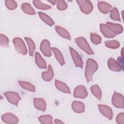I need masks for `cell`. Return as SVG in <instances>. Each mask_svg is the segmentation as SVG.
<instances>
[{
  "instance_id": "obj_1",
  "label": "cell",
  "mask_w": 124,
  "mask_h": 124,
  "mask_svg": "<svg viewBox=\"0 0 124 124\" xmlns=\"http://www.w3.org/2000/svg\"><path fill=\"white\" fill-rule=\"evenodd\" d=\"M98 64L96 61L92 59H88L87 61L85 71V76L88 82L92 81L93 76L98 69Z\"/></svg>"
},
{
  "instance_id": "obj_2",
  "label": "cell",
  "mask_w": 124,
  "mask_h": 124,
  "mask_svg": "<svg viewBox=\"0 0 124 124\" xmlns=\"http://www.w3.org/2000/svg\"><path fill=\"white\" fill-rule=\"evenodd\" d=\"M76 44L82 50L85 52L88 55H93L94 52L90 46L86 39L83 37H79L75 40Z\"/></svg>"
},
{
  "instance_id": "obj_3",
  "label": "cell",
  "mask_w": 124,
  "mask_h": 124,
  "mask_svg": "<svg viewBox=\"0 0 124 124\" xmlns=\"http://www.w3.org/2000/svg\"><path fill=\"white\" fill-rule=\"evenodd\" d=\"M16 50L22 55H25L27 53V48L23 40L20 37H15L13 40Z\"/></svg>"
},
{
  "instance_id": "obj_4",
  "label": "cell",
  "mask_w": 124,
  "mask_h": 124,
  "mask_svg": "<svg viewBox=\"0 0 124 124\" xmlns=\"http://www.w3.org/2000/svg\"><path fill=\"white\" fill-rule=\"evenodd\" d=\"M76 2L79 5L80 11L85 14H89L93 9V6L90 0H77Z\"/></svg>"
},
{
  "instance_id": "obj_5",
  "label": "cell",
  "mask_w": 124,
  "mask_h": 124,
  "mask_svg": "<svg viewBox=\"0 0 124 124\" xmlns=\"http://www.w3.org/2000/svg\"><path fill=\"white\" fill-rule=\"evenodd\" d=\"M4 94L8 102L16 106H18V102L21 100V97L18 93L12 91H8L5 92Z\"/></svg>"
},
{
  "instance_id": "obj_6",
  "label": "cell",
  "mask_w": 124,
  "mask_h": 124,
  "mask_svg": "<svg viewBox=\"0 0 124 124\" xmlns=\"http://www.w3.org/2000/svg\"><path fill=\"white\" fill-rule=\"evenodd\" d=\"M111 103L116 108H124V96L122 94L114 92L112 98Z\"/></svg>"
},
{
  "instance_id": "obj_7",
  "label": "cell",
  "mask_w": 124,
  "mask_h": 124,
  "mask_svg": "<svg viewBox=\"0 0 124 124\" xmlns=\"http://www.w3.org/2000/svg\"><path fill=\"white\" fill-rule=\"evenodd\" d=\"M69 50L72 58L73 59V61L75 63L76 67L82 68L83 61L78 53L76 51L75 49H74L71 46H69Z\"/></svg>"
},
{
  "instance_id": "obj_8",
  "label": "cell",
  "mask_w": 124,
  "mask_h": 124,
  "mask_svg": "<svg viewBox=\"0 0 124 124\" xmlns=\"http://www.w3.org/2000/svg\"><path fill=\"white\" fill-rule=\"evenodd\" d=\"M50 44L48 40L44 39L42 41L40 49L42 53L46 57H50L51 56V49L50 48Z\"/></svg>"
},
{
  "instance_id": "obj_9",
  "label": "cell",
  "mask_w": 124,
  "mask_h": 124,
  "mask_svg": "<svg viewBox=\"0 0 124 124\" xmlns=\"http://www.w3.org/2000/svg\"><path fill=\"white\" fill-rule=\"evenodd\" d=\"M73 95L76 98L82 99L86 98L88 95V92L86 87L82 85L77 86L74 91Z\"/></svg>"
},
{
  "instance_id": "obj_10",
  "label": "cell",
  "mask_w": 124,
  "mask_h": 124,
  "mask_svg": "<svg viewBox=\"0 0 124 124\" xmlns=\"http://www.w3.org/2000/svg\"><path fill=\"white\" fill-rule=\"evenodd\" d=\"M98 107L99 111L103 115L110 120L112 119L113 111L110 107L102 104H99Z\"/></svg>"
},
{
  "instance_id": "obj_11",
  "label": "cell",
  "mask_w": 124,
  "mask_h": 124,
  "mask_svg": "<svg viewBox=\"0 0 124 124\" xmlns=\"http://www.w3.org/2000/svg\"><path fill=\"white\" fill-rule=\"evenodd\" d=\"M108 66L110 70L114 72H120L123 69L121 64L113 58H110L108 60Z\"/></svg>"
},
{
  "instance_id": "obj_12",
  "label": "cell",
  "mask_w": 124,
  "mask_h": 124,
  "mask_svg": "<svg viewBox=\"0 0 124 124\" xmlns=\"http://www.w3.org/2000/svg\"><path fill=\"white\" fill-rule=\"evenodd\" d=\"M2 121L7 124H17L18 123V118L11 113H6L1 116Z\"/></svg>"
},
{
  "instance_id": "obj_13",
  "label": "cell",
  "mask_w": 124,
  "mask_h": 124,
  "mask_svg": "<svg viewBox=\"0 0 124 124\" xmlns=\"http://www.w3.org/2000/svg\"><path fill=\"white\" fill-rule=\"evenodd\" d=\"M33 104L34 107L38 110L42 111H45L46 108V104L45 100L41 98H33Z\"/></svg>"
},
{
  "instance_id": "obj_14",
  "label": "cell",
  "mask_w": 124,
  "mask_h": 124,
  "mask_svg": "<svg viewBox=\"0 0 124 124\" xmlns=\"http://www.w3.org/2000/svg\"><path fill=\"white\" fill-rule=\"evenodd\" d=\"M99 26L100 31L105 37L108 38H112L116 36V35L111 31V30L106 24H100Z\"/></svg>"
},
{
  "instance_id": "obj_15",
  "label": "cell",
  "mask_w": 124,
  "mask_h": 124,
  "mask_svg": "<svg viewBox=\"0 0 124 124\" xmlns=\"http://www.w3.org/2000/svg\"><path fill=\"white\" fill-rule=\"evenodd\" d=\"M106 24L115 35L121 34L123 31V26L119 24L113 23L110 22H107Z\"/></svg>"
},
{
  "instance_id": "obj_16",
  "label": "cell",
  "mask_w": 124,
  "mask_h": 124,
  "mask_svg": "<svg viewBox=\"0 0 124 124\" xmlns=\"http://www.w3.org/2000/svg\"><path fill=\"white\" fill-rule=\"evenodd\" d=\"M98 8L100 12L106 14L110 12L112 9V6L106 2L100 1L98 2Z\"/></svg>"
},
{
  "instance_id": "obj_17",
  "label": "cell",
  "mask_w": 124,
  "mask_h": 124,
  "mask_svg": "<svg viewBox=\"0 0 124 124\" xmlns=\"http://www.w3.org/2000/svg\"><path fill=\"white\" fill-rule=\"evenodd\" d=\"M54 74L53 68L50 64H49L47 71H44L42 73V78L46 81H51L54 77Z\"/></svg>"
},
{
  "instance_id": "obj_18",
  "label": "cell",
  "mask_w": 124,
  "mask_h": 124,
  "mask_svg": "<svg viewBox=\"0 0 124 124\" xmlns=\"http://www.w3.org/2000/svg\"><path fill=\"white\" fill-rule=\"evenodd\" d=\"M71 107L73 110L76 113H80L85 111V105L81 102L74 101L72 102Z\"/></svg>"
},
{
  "instance_id": "obj_19",
  "label": "cell",
  "mask_w": 124,
  "mask_h": 124,
  "mask_svg": "<svg viewBox=\"0 0 124 124\" xmlns=\"http://www.w3.org/2000/svg\"><path fill=\"white\" fill-rule=\"evenodd\" d=\"M55 85L56 88L58 90L66 93H71V91L69 87L65 83L57 79H55Z\"/></svg>"
},
{
  "instance_id": "obj_20",
  "label": "cell",
  "mask_w": 124,
  "mask_h": 124,
  "mask_svg": "<svg viewBox=\"0 0 124 124\" xmlns=\"http://www.w3.org/2000/svg\"><path fill=\"white\" fill-rule=\"evenodd\" d=\"M55 29L57 33L61 37L68 40H71V37L70 33L65 29L59 26H56L55 27Z\"/></svg>"
},
{
  "instance_id": "obj_21",
  "label": "cell",
  "mask_w": 124,
  "mask_h": 124,
  "mask_svg": "<svg viewBox=\"0 0 124 124\" xmlns=\"http://www.w3.org/2000/svg\"><path fill=\"white\" fill-rule=\"evenodd\" d=\"M35 61L38 67L42 69H46L47 68L46 61L42 57L40 54L37 52L35 53Z\"/></svg>"
},
{
  "instance_id": "obj_22",
  "label": "cell",
  "mask_w": 124,
  "mask_h": 124,
  "mask_svg": "<svg viewBox=\"0 0 124 124\" xmlns=\"http://www.w3.org/2000/svg\"><path fill=\"white\" fill-rule=\"evenodd\" d=\"M51 49L53 52L55 57L57 59V60L58 61V62H59V63L62 66L64 65L65 63V62L63 58V57L62 55V53H61L60 50L56 47H51Z\"/></svg>"
},
{
  "instance_id": "obj_23",
  "label": "cell",
  "mask_w": 124,
  "mask_h": 124,
  "mask_svg": "<svg viewBox=\"0 0 124 124\" xmlns=\"http://www.w3.org/2000/svg\"><path fill=\"white\" fill-rule=\"evenodd\" d=\"M21 10L24 13L28 15H34L35 14V10L29 3H23L21 5Z\"/></svg>"
},
{
  "instance_id": "obj_24",
  "label": "cell",
  "mask_w": 124,
  "mask_h": 124,
  "mask_svg": "<svg viewBox=\"0 0 124 124\" xmlns=\"http://www.w3.org/2000/svg\"><path fill=\"white\" fill-rule=\"evenodd\" d=\"M38 14L41 20L48 26H52L54 24V22L53 19L46 14L41 12H38Z\"/></svg>"
},
{
  "instance_id": "obj_25",
  "label": "cell",
  "mask_w": 124,
  "mask_h": 124,
  "mask_svg": "<svg viewBox=\"0 0 124 124\" xmlns=\"http://www.w3.org/2000/svg\"><path fill=\"white\" fill-rule=\"evenodd\" d=\"M29 47V55L31 56H33L34 54V51L35 50V45L33 41L30 38L25 37L24 38Z\"/></svg>"
},
{
  "instance_id": "obj_26",
  "label": "cell",
  "mask_w": 124,
  "mask_h": 124,
  "mask_svg": "<svg viewBox=\"0 0 124 124\" xmlns=\"http://www.w3.org/2000/svg\"><path fill=\"white\" fill-rule=\"evenodd\" d=\"M91 91L93 94L98 100H101L102 97V92L99 86L97 84H94L91 86Z\"/></svg>"
},
{
  "instance_id": "obj_27",
  "label": "cell",
  "mask_w": 124,
  "mask_h": 124,
  "mask_svg": "<svg viewBox=\"0 0 124 124\" xmlns=\"http://www.w3.org/2000/svg\"><path fill=\"white\" fill-rule=\"evenodd\" d=\"M18 83L22 88L26 90L32 92L35 91V88L34 86L29 82L25 81H19Z\"/></svg>"
},
{
  "instance_id": "obj_28",
  "label": "cell",
  "mask_w": 124,
  "mask_h": 124,
  "mask_svg": "<svg viewBox=\"0 0 124 124\" xmlns=\"http://www.w3.org/2000/svg\"><path fill=\"white\" fill-rule=\"evenodd\" d=\"M33 5L37 8L41 10H48L51 9V6L49 5L42 3L40 0H34L32 1Z\"/></svg>"
},
{
  "instance_id": "obj_29",
  "label": "cell",
  "mask_w": 124,
  "mask_h": 124,
  "mask_svg": "<svg viewBox=\"0 0 124 124\" xmlns=\"http://www.w3.org/2000/svg\"><path fill=\"white\" fill-rule=\"evenodd\" d=\"M53 117L51 115H41L38 118V120L39 122L43 124H52Z\"/></svg>"
},
{
  "instance_id": "obj_30",
  "label": "cell",
  "mask_w": 124,
  "mask_h": 124,
  "mask_svg": "<svg viewBox=\"0 0 124 124\" xmlns=\"http://www.w3.org/2000/svg\"><path fill=\"white\" fill-rule=\"evenodd\" d=\"M106 46L108 48L116 49L119 47L120 46V43L117 40H108L105 42Z\"/></svg>"
},
{
  "instance_id": "obj_31",
  "label": "cell",
  "mask_w": 124,
  "mask_h": 124,
  "mask_svg": "<svg viewBox=\"0 0 124 124\" xmlns=\"http://www.w3.org/2000/svg\"><path fill=\"white\" fill-rule=\"evenodd\" d=\"M110 17L113 20L121 21V19L119 15V13L118 9L114 7L110 12Z\"/></svg>"
},
{
  "instance_id": "obj_32",
  "label": "cell",
  "mask_w": 124,
  "mask_h": 124,
  "mask_svg": "<svg viewBox=\"0 0 124 124\" xmlns=\"http://www.w3.org/2000/svg\"><path fill=\"white\" fill-rule=\"evenodd\" d=\"M6 7L10 10H13L16 8L17 3L16 1L13 0H6L5 1Z\"/></svg>"
},
{
  "instance_id": "obj_33",
  "label": "cell",
  "mask_w": 124,
  "mask_h": 124,
  "mask_svg": "<svg viewBox=\"0 0 124 124\" xmlns=\"http://www.w3.org/2000/svg\"><path fill=\"white\" fill-rule=\"evenodd\" d=\"M91 40L92 42L95 45H98L101 43V37L98 34L91 32Z\"/></svg>"
},
{
  "instance_id": "obj_34",
  "label": "cell",
  "mask_w": 124,
  "mask_h": 124,
  "mask_svg": "<svg viewBox=\"0 0 124 124\" xmlns=\"http://www.w3.org/2000/svg\"><path fill=\"white\" fill-rule=\"evenodd\" d=\"M9 39L4 34H0V45L2 47H8L9 46Z\"/></svg>"
},
{
  "instance_id": "obj_35",
  "label": "cell",
  "mask_w": 124,
  "mask_h": 124,
  "mask_svg": "<svg viewBox=\"0 0 124 124\" xmlns=\"http://www.w3.org/2000/svg\"><path fill=\"white\" fill-rule=\"evenodd\" d=\"M67 4L63 0H58L57 2V9L60 11H63L67 9Z\"/></svg>"
},
{
  "instance_id": "obj_36",
  "label": "cell",
  "mask_w": 124,
  "mask_h": 124,
  "mask_svg": "<svg viewBox=\"0 0 124 124\" xmlns=\"http://www.w3.org/2000/svg\"><path fill=\"white\" fill-rule=\"evenodd\" d=\"M116 122L118 124H124V113L123 112L118 114L116 118Z\"/></svg>"
},
{
  "instance_id": "obj_37",
  "label": "cell",
  "mask_w": 124,
  "mask_h": 124,
  "mask_svg": "<svg viewBox=\"0 0 124 124\" xmlns=\"http://www.w3.org/2000/svg\"><path fill=\"white\" fill-rule=\"evenodd\" d=\"M54 123L56 124H64V123L63 122H62L61 120L58 119H56L54 120Z\"/></svg>"
},
{
  "instance_id": "obj_38",
  "label": "cell",
  "mask_w": 124,
  "mask_h": 124,
  "mask_svg": "<svg viewBox=\"0 0 124 124\" xmlns=\"http://www.w3.org/2000/svg\"><path fill=\"white\" fill-rule=\"evenodd\" d=\"M48 1L50 3H51L53 5H55V4L57 3V0H48Z\"/></svg>"
}]
</instances>
